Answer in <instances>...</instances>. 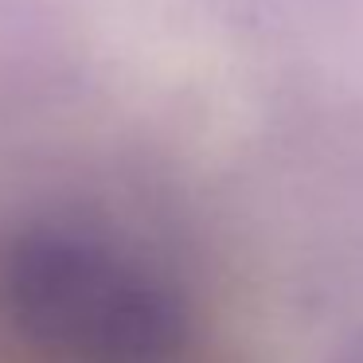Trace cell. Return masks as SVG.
Wrapping results in <instances>:
<instances>
[{
    "label": "cell",
    "mask_w": 363,
    "mask_h": 363,
    "mask_svg": "<svg viewBox=\"0 0 363 363\" xmlns=\"http://www.w3.org/2000/svg\"><path fill=\"white\" fill-rule=\"evenodd\" d=\"M0 328L35 363H196V320L141 254L67 223L0 242Z\"/></svg>",
    "instance_id": "1"
},
{
    "label": "cell",
    "mask_w": 363,
    "mask_h": 363,
    "mask_svg": "<svg viewBox=\"0 0 363 363\" xmlns=\"http://www.w3.org/2000/svg\"><path fill=\"white\" fill-rule=\"evenodd\" d=\"M336 363H363V336L359 340H355V344L352 347H347V352L344 355H340V359Z\"/></svg>",
    "instance_id": "2"
}]
</instances>
